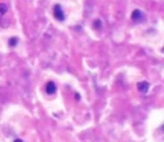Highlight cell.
I'll return each mask as SVG.
<instances>
[{
	"label": "cell",
	"mask_w": 164,
	"mask_h": 142,
	"mask_svg": "<svg viewBox=\"0 0 164 142\" xmlns=\"http://www.w3.org/2000/svg\"><path fill=\"white\" fill-rule=\"evenodd\" d=\"M53 13H54V17L58 20V21H63L65 20V12H63L62 7L57 4V5H54L53 8Z\"/></svg>",
	"instance_id": "1"
},
{
	"label": "cell",
	"mask_w": 164,
	"mask_h": 142,
	"mask_svg": "<svg viewBox=\"0 0 164 142\" xmlns=\"http://www.w3.org/2000/svg\"><path fill=\"white\" fill-rule=\"evenodd\" d=\"M131 19H133V21H142L145 19V13L141 9H135L131 13Z\"/></svg>",
	"instance_id": "2"
},
{
	"label": "cell",
	"mask_w": 164,
	"mask_h": 142,
	"mask_svg": "<svg viewBox=\"0 0 164 142\" xmlns=\"http://www.w3.org/2000/svg\"><path fill=\"white\" fill-rule=\"evenodd\" d=\"M46 92L49 95H54L55 92H57V86H55L54 82H49L46 84Z\"/></svg>",
	"instance_id": "3"
},
{
	"label": "cell",
	"mask_w": 164,
	"mask_h": 142,
	"mask_svg": "<svg viewBox=\"0 0 164 142\" xmlns=\"http://www.w3.org/2000/svg\"><path fill=\"white\" fill-rule=\"evenodd\" d=\"M137 87H138V90H139V92H147L149 91V88H150V84H149V82H139L138 84H137Z\"/></svg>",
	"instance_id": "4"
},
{
	"label": "cell",
	"mask_w": 164,
	"mask_h": 142,
	"mask_svg": "<svg viewBox=\"0 0 164 142\" xmlns=\"http://www.w3.org/2000/svg\"><path fill=\"white\" fill-rule=\"evenodd\" d=\"M8 12V4L5 3H0V17H3Z\"/></svg>",
	"instance_id": "5"
},
{
	"label": "cell",
	"mask_w": 164,
	"mask_h": 142,
	"mask_svg": "<svg viewBox=\"0 0 164 142\" xmlns=\"http://www.w3.org/2000/svg\"><path fill=\"white\" fill-rule=\"evenodd\" d=\"M17 43H18V38H16V37H12V38L9 39V46H12V47H13V46H16V45H17Z\"/></svg>",
	"instance_id": "6"
},
{
	"label": "cell",
	"mask_w": 164,
	"mask_h": 142,
	"mask_svg": "<svg viewBox=\"0 0 164 142\" xmlns=\"http://www.w3.org/2000/svg\"><path fill=\"white\" fill-rule=\"evenodd\" d=\"M100 26V20H97V21L95 22V28H99Z\"/></svg>",
	"instance_id": "7"
},
{
	"label": "cell",
	"mask_w": 164,
	"mask_h": 142,
	"mask_svg": "<svg viewBox=\"0 0 164 142\" xmlns=\"http://www.w3.org/2000/svg\"><path fill=\"white\" fill-rule=\"evenodd\" d=\"M13 142H24V141H22V140H15Z\"/></svg>",
	"instance_id": "8"
},
{
	"label": "cell",
	"mask_w": 164,
	"mask_h": 142,
	"mask_svg": "<svg viewBox=\"0 0 164 142\" xmlns=\"http://www.w3.org/2000/svg\"><path fill=\"white\" fill-rule=\"evenodd\" d=\"M162 51H163V53H164V49H163V50H162Z\"/></svg>",
	"instance_id": "9"
}]
</instances>
